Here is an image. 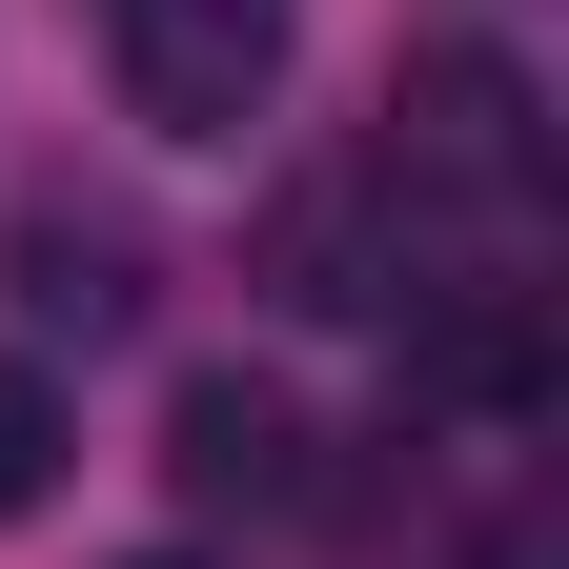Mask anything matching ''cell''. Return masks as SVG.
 Here are the masks:
<instances>
[{
  "label": "cell",
  "instance_id": "cell-1",
  "mask_svg": "<svg viewBox=\"0 0 569 569\" xmlns=\"http://www.w3.org/2000/svg\"><path fill=\"white\" fill-rule=\"evenodd\" d=\"M367 163L407 183V224L427 244H529L549 224V102H529V61H488V41H427L407 82H387V142Z\"/></svg>",
  "mask_w": 569,
  "mask_h": 569
},
{
  "label": "cell",
  "instance_id": "cell-2",
  "mask_svg": "<svg viewBox=\"0 0 569 569\" xmlns=\"http://www.w3.org/2000/svg\"><path fill=\"white\" fill-rule=\"evenodd\" d=\"M264 306H306V326H387L407 284H427V224H407V183L346 142V163H284L264 183V244H244Z\"/></svg>",
  "mask_w": 569,
  "mask_h": 569
},
{
  "label": "cell",
  "instance_id": "cell-3",
  "mask_svg": "<svg viewBox=\"0 0 569 569\" xmlns=\"http://www.w3.org/2000/svg\"><path fill=\"white\" fill-rule=\"evenodd\" d=\"M387 326H407V387H427V407H468V427H529V407H549V244L427 264Z\"/></svg>",
  "mask_w": 569,
  "mask_h": 569
},
{
  "label": "cell",
  "instance_id": "cell-4",
  "mask_svg": "<svg viewBox=\"0 0 569 569\" xmlns=\"http://www.w3.org/2000/svg\"><path fill=\"white\" fill-rule=\"evenodd\" d=\"M102 61L163 142H244L284 102V0H102Z\"/></svg>",
  "mask_w": 569,
  "mask_h": 569
},
{
  "label": "cell",
  "instance_id": "cell-5",
  "mask_svg": "<svg viewBox=\"0 0 569 569\" xmlns=\"http://www.w3.org/2000/svg\"><path fill=\"white\" fill-rule=\"evenodd\" d=\"M163 488L183 509H306V407L264 367H183L163 387Z\"/></svg>",
  "mask_w": 569,
  "mask_h": 569
},
{
  "label": "cell",
  "instance_id": "cell-6",
  "mask_svg": "<svg viewBox=\"0 0 569 569\" xmlns=\"http://www.w3.org/2000/svg\"><path fill=\"white\" fill-rule=\"evenodd\" d=\"M0 264H21V326H142V244L102 224V203H21V244H0Z\"/></svg>",
  "mask_w": 569,
  "mask_h": 569
},
{
  "label": "cell",
  "instance_id": "cell-7",
  "mask_svg": "<svg viewBox=\"0 0 569 569\" xmlns=\"http://www.w3.org/2000/svg\"><path fill=\"white\" fill-rule=\"evenodd\" d=\"M61 448H82V407H61L21 346H0V509H41V488H61Z\"/></svg>",
  "mask_w": 569,
  "mask_h": 569
},
{
  "label": "cell",
  "instance_id": "cell-8",
  "mask_svg": "<svg viewBox=\"0 0 569 569\" xmlns=\"http://www.w3.org/2000/svg\"><path fill=\"white\" fill-rule=\"evenodd\" d=\"M448 569H569V509H549V488H529V509H488V529H468Z\"/></svg>",
  "mask_w": 569,
  "mask_h": 569
},
{
  "label": "cell",
  "instance_id": "cell-9",
  "mask_svg": "<svg viewBox=\"0 0 569 569\" xmlns=\"http://www.w3.org/2000/svg\"><path fill=\"white\" fill-rule=\"evenodd\" d=\"M142 569H203V549H142Z\"/></svg>",
  "mask_w": 569,
  "mask_h": 569
}]
</instances>
